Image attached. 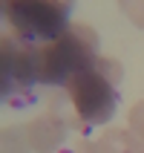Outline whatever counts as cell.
<instances>
[{
    "instance_id": "2",
    "label": "cell",
    "mask_w": 144,
    "mask_h": 153,
    "mask_svg": "<svg viewBox=\"0 0 144 153\" xmlns=\"http://www.w3.org/2000/svg\"><path fill=\"white\" fill-rule=\"evenodd\" d=\"M6 20L17 32V38L26 43H49L58 35L66 32V12L64 3H43V0H9L6 6Z\"/></svg>"
},
{
    "instance_id": "5",
    "label": "cell",
    "mask_w": 144,
    "mask_h": 153,
    "mask_svg": "<svg viewBox=\"0 0 144 153\" xmlns=\"http://www.w3.org/2000/svg\"><path fill=\"white\" fill-rule=\"evenodd\" d=\"M12 130L32 153H64V145H66V127L46 113L23 124H12Z\"/></svg>"
},
{
    "instance_id": "6",
    "label": "cell",
    "mask_w": 144,
    "mask_h": 153,
    "mask_svg": "<svg viewBox=\"0 0 144 153\" xmlns=\"http://www.w3.org/2000/svg\"><path fill=\"white\" fill-rule=\"evenodd\" d=\"M46 116H52V119L58 121V124H64L66 130H78V133H86V130H89V127L84 124V119L78 116L75 104L69 101L66 90L46 95Z\"/></svg>"
},
{
    "instance_id": "11",
    "label": "cell",
    "mask_w": 144,
    "mask_h": 153,
    "mask_svg": "<svg viewBox=\"0 0 144 153\" xmlns=\"http://www.w3.org/2000/svg\"><path fill=\"white\" fill-rule=\"evenodd\" d=\"M3 153H32V150L15 136L12 127H6V130H3Z\"/></svg>"
},
{
    "instance_id": "10",
    "label": "cell",
    "mask_w": 144,
    "mask_h": 153,
    "mask_svg": "<svg viewBox=\"0 0 144 153\" xmlns=\"http://www.w3.org/2000/svg\"><path fill=\"white\" fill-rule=\"evenodd\" d=\"M121 12H124L138 29H144V0H121Z\"/></svg>"
},
{
    "instance_id": "7",
    "label": "cell",
    "mask_w": 144,
    "mask_h": 153,
    "mask_svg": "<svg viewBox=\"0 0 144 153\" xmlns=\"http://www.w3.org/2000/svg\"><path fill=\"white\" fill-rule=\"evenodd\" d=\"M101 153H144V142L130 133V127H110L95 139Z\"/></svg>"
},
{
    "instance_id": "8",
    "label": "cell",
    "mask_w": 144,
    "mask_h": 153,
    "mask_svg": "<svg viewBox=\"0 0 144 153\" xmlns=\"http://www.w3.org/2000/svg\"><path fill=\"white\" fill-rule=\"evenodd\" d=\"M92 67H95V72H98V75H104L112 87H118V81L124 78V69H121V64H118L115 58H101V55H98Z\"/></svg>"
},
{
    "instance_id": "1",
    "label": "cell",
    "mask_w": 144,
    "mask_h": 153,
    "mask_svg": "<svg viewBox=\"0 0 144 153\" xmlns=\"http://www.w3.org/2000/svg\"><path fill=\"white\" fill-rule=\"evenodd\" d=\"M95 46L98 35L89 23H69L55 41L35 46V81L66 87V81L95 64Z\"/></svg>"
},
{
    "instance_id": "4",
    "label": "cell",
    "mask_w": 144,
    "mask_h": 153,
    "mask_svg": "<svg viewBox=\"0 0 144 153\" xmlns=\"http://www.w3.org/2000/svg\"><path fill=\"white\" fill-rule=\"evenodd\" d=\"M35 81V46L20 38H3V93L6 98Z\"/></svg>"
},
{
    "instance_id": "3",
    "label": "cell",
    "mask_w": 144,
    "mask_h": 153,
    "mask_svg": "<svg viewBox=\"0 0 144 153\" xmlns=\"http://www.w3.org/2000/svg\"><path fill=\"white\" fill-rule=\"evenodd\" d=\"M61 90H66L69 101L75 104L78 116L84 119L86 127H98V124L112 119V110H115V87L104 75H98L95 67H89L86 72L75 75L72 81H66V87H61Z\"/></svg>"
},
{
    "instance_id": "12",
    "label": "cell",
    "mask_w": 144,
    "mask_h": 153,
    "mask_svg": "<svg viewBox=\"0 0 144 153\" xmlns=\"http://www.w3.org/2000/svg\"><path fill=\"white\" fill-rule=\"evenodd\" d=\"M69 153H101L98 150V145H95L92 139H75V142H72V147H69Z\"/></svg>"
},
{
    "instance_id": "9",
    "label": "cell",
    "mask_w": 144,
    "mask_h": 153,
    "mask_svg": "<svg viewBox=\"0 0 144 153\" xmlns=\"http://www.w3.org/2000/svg\"><path fill=\"white\" fill-rule=\"evenodd\" d=\"M127 127H130V133H136V136L144 142V98L130 107V113H127Z\"/></svg>"
}]
</instances>
